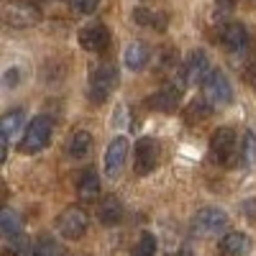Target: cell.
<instances>
[{
	"label": "cell",
	"mask_w": 256,
	"mask_h": 256,
	"mask_svg": "<svg viewBox=\"0 0 256 256\" xmlns=\"http://www.w3.org/2000/svg\"><path fill=\"white\" fill-rule=\"evenodd\" d=\"M52 134H54V123H52L49 116L34 118V120L28 123V128H26V134L20 136V144H18L20 154L34 156V154H38V152H44V148L49 146V141H52Z\"/></svg>",
	"instance_id": "1"
},
{
	"label": "cell",
	"mask_w": 256,
	"mask_h": 256,
	"mask_svg": "<svg viewBox=\"0 0 256 256\" xmlns=\"http://www.w3.org/2000/svg\"><path fill=\"white\" fill-rule=\"evenodd\" d=\"M88 228H90V216H88V210H84L82 205L64 208L59 212V218H56V230L62 233L64 238H70V241L82 238L84 233H88Z\"/></svg>",
	"instance_id": "2"
},
{
	"label": "cell",
	"mask_w": 256,
	"mask_h": 256,
	"mask_svg": "<svg viewBox=\"0 0 256 256\" xmlns=\"http://www.w3.org/2000/svg\"><path fill=\"white\" fill-rule=\"evenodd\" d=\"M118 84V70L116 64L105 62V64H98L90 74V100L92 102H105L110 98V92L116 90Z\"/></svg>",
	"instance_id": "3"
},
{
	"label": "cell",
	"mask_w": 256,
	"mask_h": 256,
	"mask_svg": "<svg viewBox=\"0 0 256 256\" xmlns=\"http://www.w3.org/2000/svg\"><path fill=\"white\" fill-rule=\"evenodd\" d=\"M238 152L241 148L236 144V131H233V128H218V131L212 134V138H210V156H212L216 164H220V166L233 164L236 156H238Z\"/></svg>",
	"instance_id": "4"
},
{
	"label": "cell",
	"mask_w": 256,
	"mask_h": 256,
	"mask_svg": "<svg viewBox=\"0 0 256 256\" xmlns=\"http://www.w3.org/2000/svg\"><path fill=\"white\" fill-rule=\"evenodd\" d=\"M3 18L13 28H34L41 24V10L26 0H8L3 8Z\"/></svg>",
	"instance_id": "5"
},
{
	"label": "cell",
	"mask_w": 256,
	"mask_h": 256,
	"mask_svg": "<svg viewBox=\"0 0 256 256\" xmlns=\"http://www.w3.org/2000/svg\"><path fill=\"white\" fill-rule=\"evenodd\" d=\"M228 228V216L220 208H202L192 218V230L198 236H220Z\"/></svg>",
	"instance_id": "6"
},
{
	"label": "cell",
	"mask_w": 256,
	"mask_h": 256,
	"mask_svg": "<svg viewBox=\"0 0 256 256\" xmlns=\"http://www.w3.org/2000/svg\"><path fill=\"white\" fill-rule=\"evenodd\" d=\"M159 162H162V146H159V141H154V138H141V141H136V148H134V166H136V174H138V177L152 174L154 169L159 166Z\"/></svg>",
	"instance_id": "7"
},
{
	"label": "cell",
	"mask_w": 256,
	"mask_h": 256,
	"mask_svg": "<svg viewBox=\"0 0 256 256\" xmlns=\"http://www.w3.org/2000/svg\"><path fill=\"white\" fill-rule=\"evenodd\" d=\"M210 74H212L210 56L202 49H195L182 67V84H205Z\"/></svg>",
	"instance_id": "8"
},
{
	"label": "cell",
	"mask_w": 256,
	"mask_h": 256,
	"mask_svg": "<svg viewBox=\"0 0 256 256\" xmlns=\"http://www.w3.org/2000/svg\"><path fill=\"white\" fill-rule=\"evenodd\" d=\"M205 90V100L210 105H230L233 102V88H230V80L226 77V72L220 70H212V74L208 77V82L202 84Z\"/></svg>",
	"instance_id": "9"
},
{
	"label": "cell",
	"mask_w": 256,
	"mask_h": 256,
	"mask_svg": "<svg viewBox=\"0 0 256 256\" xmlns=\"http://www.w3.org/2000/svg\"><path fill=\"white\" fill-rule=\"evenodd\" d=\"M80 46L90 54H102L110 46V28L105 24H90L80 31Z\"/></svg>",
	"instance_id": "10"
},
{
	"label": "cell",
	"mask_w": 256,
	"mask_h": 256,
	"mask_svg": "<svg viewBox=\"0 0 256 256\" xmlns=\"http://www.w3.org/2000/svg\"><path fill=\"white\" fill-rule=\"evenodd\" d=\"M126 156H128V141H126V136L113 138L110 146H108V152H105V174H108L110 180H116L123 172Z\"/></svg>",
	"instance_id": "11"
},
{
	"label": "cell",
	"mask_w": 256,
	"mask_h": 256,
	"mask_svg": "<svg viewBox=\"0 0 256 256\" xmlns=\"http://www.w3.org/2000/svg\"><path fill=\"white\" fill-rule=\"evenodd\" d=\"M24 120H26V113L24 108H16L10 113L3 116V120H0V136H3V162H6V154H8V146L16 136L26 134L24 131Z\"/></svg>",
	"instance_id": "12"
},
{
	"label": "cell",
	"mask_w": 256,
	"mask_h": 256,
	"mask_svg": "<svg viewBox=\"0 0 256 256\" xmlns=\"http://www.w3.org/2000/svg\"><path fill=\"white\" fill-rule=\"evenodd\" d=\"M223 46L230 54H246L251 46V34L244 24H228L223 28Z\"/></svg>",
	"instance_id": "13"
},
{
	"label": "cell",
	"mask_w": 256,
	"mask_h": 256,
	"mask_svg": "<svg viewBox=\"0 0 256 256\" xmlns=\"http://www.w3.org/2000/svg\"><path fill=\"white\" fill-rule=\"evenodd\" d=\"M146 105L156 113H174L180 108V84H166V88L156 90L146 100Z\"/></svg>",
	"instance_id": "14"
},
{
	"label": "cell",
	"mask_w": 256,
	"mask_h": 256,
	"mask_svg": "<svg viewBox=\"0 0 256 256\" xmlns=\"http://www.w3.org/2000/svg\"><path fill=\"white\" fill-rule=\"evenodd\" d=\"M218 251H220L223 256H246V254L251 251V241H248L246 233L230 230V233H226V236L220 238Z\"/></svg>",
	"instance_id": "15"
},
{
	"label": "cell",
	"mask_w": 256,
	"mask_h": 256,
	"mask_svg": "<svg viewBox=\"0 0 256 256\" xmlns=\"http://www.w3.org/2000/svg\"><path fill=\"white\" fill-rule=\"evenodd\" d=\"M92 146H95L92 134H90V131H84V128H80V131H74V134H72V138H70L67 154H70L72 159L82 162V159H88V156L92 154Z\"/></svg>",
	"instance_id": "16"
},
{
	"label": "cell",
	"mask_w": 256,
	"mask_h": 256,
	"mask_svg": "<svg viewBox=\"0 0 256 256\" xmlns=\"http://www.w3.org/2000/svg\"><path fill=\"white\" fill-rule=\"evenodd\" d=\"M148 59H152V52H148V44H144V41H131L123 54V62H126V67L131 70V72H138L144 70Z\"/></svg>",
	"instance_id": "17"
},
{
	"label": "cell",
	"mask_w": 256,
	"mask_h": 256,
	"mask_svg": "<svg viewBox=\"0 0 256 256\" xmlns=\"http://www.w3.org/2000/svg\"><path fill=\"white\" fill-rule=\"evenodd\" d=\"M77 195H80L82 202L98 200V195H100V177H98L95 169H84V172L80 174V180H77Z\"/></svg>",
	"instance_id": "18"
},
{
	"label": "cell",
	"mask_w": 256,
	"mask_h": 256,
	"mask_svg": "<svg viewBox=\"0 0 256 256\" xmlns=\"http://www.w3.org/2000/svg\"><path fill=\"white\" fill-rule=\"evenodd\" d=\"M98 220L102 226H118L123 220V205L116 195L102 198V202L98 205Z\"/></svg>",
	"instance_id": "19"
},
{
	"label": "cell",
	"mask_w": 256,
	"mask_h": 256,
	"mask_svg": "<svg viewBox=\"0 0 256 256\" xmlns=\"http://www.w3.org/2000/svg\"><path fill=\"white\" fill-rule=\"evenodd\" d=\"M134 20L138 26L148 28V31H164L169 26V18L159 10H152V8H136L134 10Z\"/></svg>",
	"instance_id": "20"
},
{
	"label": "cell",
	"mask_w": 256,
	"mask_h": 256,
	"mask_svg": "<svg viewBox=\"0 0 256 256\" xmlns=\"http://www.w3.org/2000/svg\"><path fill=\"white\" fill-rule=\"evenodd\" d=\"M210 113H212V105L205 100V98H195L187 108H184V120L187 123H202V120H208L210 118Z\"/></svg>",
	"instance_id": "21"
},
{
	"label": "cell",
	"mask_w": 256,
	"mask_h": 256,
	"mask_svg": "<svg viewBox=\"0 0 256 256\" xmlns=\"http://www.w3.org/2000/svg\"><path fill=\"white\" fill-rule=\"evenodd\" d=\"M20 228H24V223H20L18 212L10 208H3V212H0V230H3V236L6 238L20 236Z\"/></svg>",
	"instance_id": "22"
},
{
	"label": "cell",
	"mask_w": 256,
	"mask_h": 256,
	"mask_svg": "<svg viewBox=\"0 0 256 256\" xmlns=\"http://www.w3.org/2000/svg\"><path fill=\"white\" fill-rule=\"evenodd\" d=\"M238 159L246 169H256V134L254 131H246L244 141H241V152H238Z\"/></svg>",
	"instance_id": "23"
},
{
	"label": "cell",
	"mask_w": 256,
	"mask_h": 256,
	"mask_svg": "<svg viewBox=\"0 0 256 256\" xmlns=\"http://www.w3.org/2000/svg\"><path fill=\"white\" fill-rule=\"evenodd\" d=\"M6 254H8V256H34V246L28 244V238L24 236V233H20V236L8 238Z\"/></svg>",
	"instance_id": "24"
},
{
	"label": "cell",
	"mask_w": 256,
	"mask_h": 256,
	"mask_svg": "<svg viewBox=\"0 0 256 256\" xmlns=\"http://www.w3.org/2000/svg\"><path fill=\"white\" fill-rule=\"evenodd\" d=\"M34 256H64V251L52 236H41L34 244Z\"/></svg>",
	"instance_id": "25"
},
{
	"label": "cell",
	"mask_w": 256,
	"mask_h": 256,
	"mask_svg": "<svg viewBox=\"0 0 256 256\" xmlns=\"http://www.w3.org/2000/svg\"><path fill=\"white\" fill-rule=\"evenodd\" d=\"M156 254V238L154 233H141V238L134 246V256H154Z\"/></svg>",
	"instance_id": "26"
},
{
	"label": "cell",
	"mask_w": 256,
	"mask_h": 256,
	"mask_svg": "<svg viewBox=\"0 0 256 256\" xmlns=\"http://www.w3.org/2000/svg\"><path fill=\"white\" fill-rule=\"evenodd\" d=\"M70 6H72V10L88 16V13H95V10H98L100 0H70Z\"/></svg>",
	"instance_id": "27"
},
{
	"label": "cell",
	"mask_w": 256,
	"mask_h": 256,
	"mask_svg": "<svg viewBox=\"0 0 256 256\" xmlns=\"http://www.w3.org/2000/svg\"><path fill=\"white\" fill-rule=\"evenodd\" d=\"M20 80H24V70H18V67H10L6 74H3V82H6V88H18Z\"/></svg>",
	"instance_id": "28"
},
{
	"label": "cell",
	"mask_w": 256,
	"mask_h": 256,
	"mask_svg": "<svg viewBox=\"0 0 256 256\" xmlns=\"http://www.w3.org/2000/svg\"><path fill=\"white\" fill-rule=\"evenodd\" d=\"M244 77H246V82L251 84V88L256 90V62H251L248 67H246V72H244Z\"/></svg>",
	"instance_id": "29"
},
{
	"label": "cell",
	"mask_w": 256,
	"mask_h": 256,
	"mask_svg": "<svg viewBox=\"0 0 256 256\" xmlns=\"http://www.w3.org/2000/svg\"><path fill=\"white\" fill-rule=\"evenodd\" d=\"M218 6H220V8H226V10H230L233 6H236V0H218Z\"/></svg>",
	"instance_id": "30"
}]
</instances>
